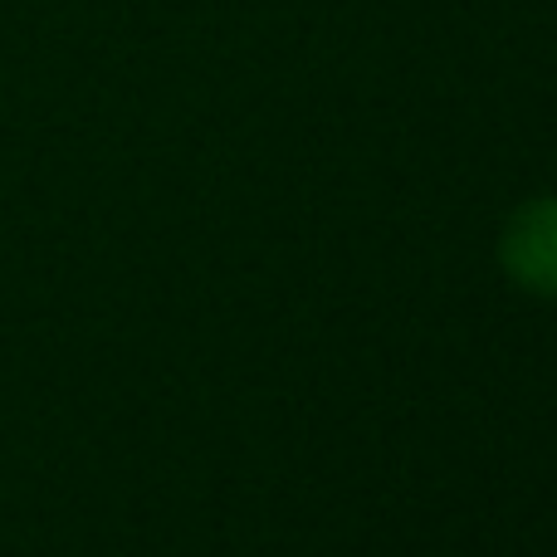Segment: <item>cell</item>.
Masks as SVG:
<instances>
[{
  "label": "cell",
  "mask_w": 557,
  "mask_h": 557,
  "mask_svg": "<svg viewBox=\"0 0 557 557\" xmlns=\"http://www.w3.org/2000/svg\"><path fill=\"white\" fill-rule=\"evenodd\" d=\"M499 255H504V270L519 278L523 288L557 298V196L529 201L513 211Z\"/></svg>",
  "instance_id": "obj_1"
}]
</instances>
